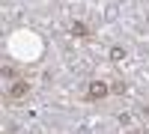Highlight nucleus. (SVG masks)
Segmentation results:
<instances>
[{"instance_id":"f257e3e1","label":"nucleus","mask_w":149,"mask_h":134,"mask_svg":"<svg viewBox=\"0 0 149 134\" xmlns=\"http://www.w3.org/2000/svg\"><path fill=\"white\" fill-rule=\"evenodd\" d=\"M102 95H107V83L93 81V83H90V90H86V99H102Z\"/></svg>"},{"instance_id":"f03ea898","label":"nucleus","mask_w":149,"mask_h":134,"mask_svg":"<svg viewBox=\"0 0 149 134\" xmlns=\"http://www.w3.org/2000/svg\"><path fill=\"white\" fill-rule=\"evenodd\" d=\"M24 92H27V83H24V81H18L15 87H12V95L18 99V95H24Z\"/></svg>"},{"instance_id":"7ed1b4c3","label":"nucleus","mask_w":149,"mask_h":134,"mask_svg":"<svg viewBox=\"0 0 149 134\" xmlns=\"http://www.w3.org/2000/svg\"><path fill=\"white\" fill-rule=\"evenodd\" d=\"M72 33H74V36H90V33H86V27H84V24H74V27H72Z\"/></svg>"},{"instance_id":"20e7f679","label":"nucleus","mask_w":149,"mask_h":134,"mask_svg":"<svg viewBox=\"0 0 149 134\" xmlns=\"http://www.w3.org/2000/svg\"><path fill=\"white\" fill-rule=\"evenodd\" d=\"M110 57H113V60H122V57H125V51H119V48H113V51H110Z\"/></svg>"}]
</instances>
